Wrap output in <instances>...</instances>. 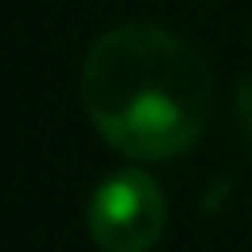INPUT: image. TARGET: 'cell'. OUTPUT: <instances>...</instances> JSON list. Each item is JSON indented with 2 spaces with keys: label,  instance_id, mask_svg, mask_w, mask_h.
Returning a JSON list of instances; mask_svg holds the SVG:
<instances>
[{
  "label": "cell",
  "instance_id": "obj_1",
  "mask_svg": "<svg viewBox=\"0 0 252 252\" xmlns=\"http://www.w3.org/2000/svg\"><path fill=\"white\" fill-rule=\"evenodd\" d=\"M80 105L109 147L130 160H172L202 139L215 109L210 67L172 30L130 21L89 46Z\"/></svg>",
  "mask_w": 252,
  "mask_h": 252
},
{
  "label": "cell",
  "instance_id": "obj_2",
  "mask_svg": "<svg viewBox=\"0 0 252 252\" xmlns=\"http://www.w3.org/2000/svg\"><path fill=\"white\" fill-rule=\"evenodd\" d=\"M168 206L147 172H109L89 198V235L101 252H147L164 235Z\"/></svg>",
  "mask_w": 252,
  "mask_h": 252
},
{
  "label": "cell",
  "instance_id": "obj_3",
  "mask_svg": "<svg viewBox=\"0 0 252 252\" xmlns=\"http://www.w3.org/2000/svg\"><path fill=\"white\" fill-rule=\"evenodd\" d=\"M235 122L244 130V147L252 156V76H244L240 89H235Z\"/></svg>",
  "mask_w": 252,
  "mask_h": 252
}]
</instances>
